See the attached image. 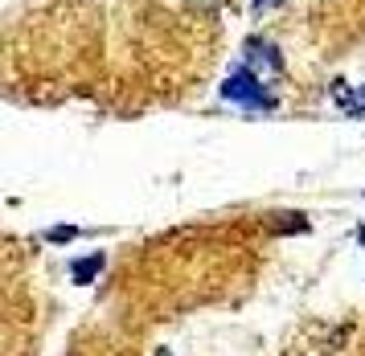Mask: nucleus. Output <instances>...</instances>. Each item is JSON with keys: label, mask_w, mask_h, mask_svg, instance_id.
<instances>
[{"label": "nucleus", "mask_w": 365, "mask_h": 356, "mask_svg": "<svg viewBox=\"0 0 365 356\" xmlns=\"http://www.w3.org/2000/svg\"><path fill=\"white\" fill-rule=\"evenodd\" d=\"M95 271H99V258H86L83 266H78V271H74V278H78V283H86V278L95 275Z\"/></svg>", "instance_id": "obj_2"}, {"label": "nucleus", "mask_w": 365, "mask_h": 356, "mask_svg": "<svg viewBox=\"0 0 365 356\" xmlns=\"http://www.w3.org/2000/svg\"><path fill=\"white\" fill-rule=\"evenodd\" d=\"M226 98H234V103H250V107H259L263 103V86L250 78L247 70L242 74H234L230 82H226Z\"/></svg>", "instance_id": "obj_1"}]
</instances>
